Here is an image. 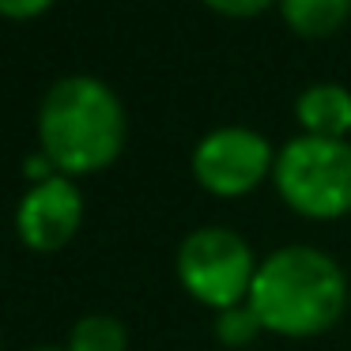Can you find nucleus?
Masks as SVG:
<instances>
[{
    "label": "nucleus",
    "instance_id": "obj_1",
    "mask_svg": "<svg viewBox=\"0 0 351 351\" xmlns=\"http://www.w3.org/2000/svg\"><path fill=\"white\" fill-rule=\"evenodd\" d=\"M129 117L114 87H106L99 76L57 80L38 106V144L42 155L64 178H84L114 167L125 152Z\"/></svg>",
    "mask_w": 351,
    "mask_h": 351
},
{
    "label": "nucleus",
    "instance_id": "obj_2",
    "mask_svg": "<svg viewBox=\"0 0 351 351\" xmlns=\"http://www.w3.org/2000/svg\"><path fill=\"white\" fill-rule=\"evenodd\" d=\"M245 306L265 332L276 336H317L343 317L348 306V276L313 245H283L257 265Z\"/></svg>",
    "mask_w": 351,
    "mask_h": 351
},
{
    "label": "nucleus",
    "instance_id": "obj_3",
    "mask_svg": "<svg viewBox=\"0 0 351 351\" xmlns=\"http://www.w3.org/2000/svg\"><path fill=\"white\" fill-rule=\"evenodd\" d=\"M276 193L306 219H340L351 212V144L295 136L276 152Z\"/></svg>",
    "mask_w": 351,
    "mask_h": 351
},
{
    "label": "nucleus",
    "instance_id": "obj_4",
    "mask_svg": "<svg viewBox=\"0 0 351 351\" xmlns=\"http://www.w3.org/2000/svg\"><path fill=\"white\" fill-rule=\"evenodd\" d=\"M257 265L261 261H253L250 242L227 227H200L178 245V280L185 295L215 313L250 298Z\"/></svg>",
    "mask_w": 351,
    "mask_h": 351
},
{
    "label": "nucleus",
    "instance_id": "obj_5",
    "mask_svg": "<svg viewBox=\"0 0 351 351\" xmlns=\"http://www.w3.org/2000/svg\"><path fill=\"white\" fill-rule=\"evenodd\" d=\"M276 167V152L257 129L219 125L204 132L193 147V178L212 197L234 200L253 193Z\"/></svg>",
    "mask_w": 351,
    "mask_h": 351
},
{
    "label": "nucleus",
    "instance_id": "obj_6",
    "mask_svg": "<svg viewBox=\"0 0 351 351\" xmlns=\"http://www.w3.org/2000/svg\"><path fill=\"white\" fill-rule=\"evenodd\" d=\"M84 223V197L76 178L53 174L46 182H31V189L16 204V230L19 242L34 253H57L76 238Z\"/></svg>",
    "mask_w": 351,
    "mask_h": 351
},
{
    "label": "nucleus",
    "instance_id": "obj_7",
    "mask_svg": "<svg viewBox=\"0 0 351 351\" xmlns=\"http://www.w3.org/2000/svg\"><path fill=\"white\" fill-rule=\"evenodd\" d=\"M295 117L306 136L343 140L351 132V91L340 84H313L295 99Z\"/></svg>",
    "mask_w": 351,
    "mask_h": 351
},
{
    "label": "nucleus",
    "instance_id": "obj_8",
    "mask_svg": "<svg viewBox=\"0 0 351 351\" xmlns=\"http://www.w3.org/2000/svg\"><path fill=\"white\" fill-rule=\"evenodd\" d=\"M280 16L302 38H328L351 19V0H280Z\"/></svg>",
    "mask_w": 351,
    "mask_h": 351
},
{
    "label": "nucleus",
    "instance_id": "obj_9",
    "mask_svg": "<svg viewBox=\"0 0 351 351\" xmlns=\"http://www.w3.org/2000/svg\"><path fill=\"white\" fill-rule=\"evenodd\" d=\"M64 351H129V328L114 313H84L72 325Z\"/></svg>",
    "mask_w": 351,
    "mask_h": 351
},
{
    "label": "nucleus",
    "instance_id": "obj_10",
    "mask_svg": "<svg viewBox=\"0 0 351 351\" xmlns=\"http://www.w3.org/2000/svg\"><path fill=\"white\" fill-rule=\"evenodd\" d=\"M261 332V321L253 317L250 306H230V310L215 313V336H219V343H227V348H245V343H253Z\"/></svg>",
    "mask_w": 351,
    "mask_h": 351
},
{
    "label": "nucleus",
    "instance_id": "obj_11",
    "mask_svg": "<svg viewBox=\"0 0 351 351\" xmlns=\"http://www.w3.org/2000/svg\"><path fill=\"white\" fill-rule=\"evenodd\" d=\"M212 12L219 16H230V19H250V16H261L276 4V0H204Z\"/></svg>",
    "mask_w": 351,
    "mask_h": 351
},
{
    "label": "nucleus",
    "instance_id": "obj_12",
    "mask_svg": "<svg viewBox=\"0 0 351 351\" xmlns=\"http://www.w3.org/2000/svg\"><path fill=\"white\" fill-rule=\"evenodd\" d=\"M49 8H53V0H0V16L4 19H38Z\"/></svg>",
    "mask_w": 351,
    "mask_h": 351
},
{
    "label": "nucleus",
    "instance_id": "obj_13",
    "mask_svg": "<svg viewBox=\"0 0 351 351\" xmlns=\"http://www.w3.org/2000/svg\"><path fill=\"white\" fill-rule=\"evenodd\" d=\"M57 174V167L46 159L42 152H34L31 159H27V178H34V182H46V178H53Z\"/></svg>",
    "mask_w": 351,
    "mask_h": 351
},
{
    "label": "nucleus",
    "instance_id": "obj_14",
    "mask_svg": "<svg viewBox=\"0 0 351 351\" xmlns=\"http://www.w3.org/2000/svg\"><path fill=\"white\" fill-rule=\"evenodd\" d=\"M31 351H64V348H31Z\"/></svg>",
    "mask_w": 351,
    "mask_h": 351
}]
</instances>
